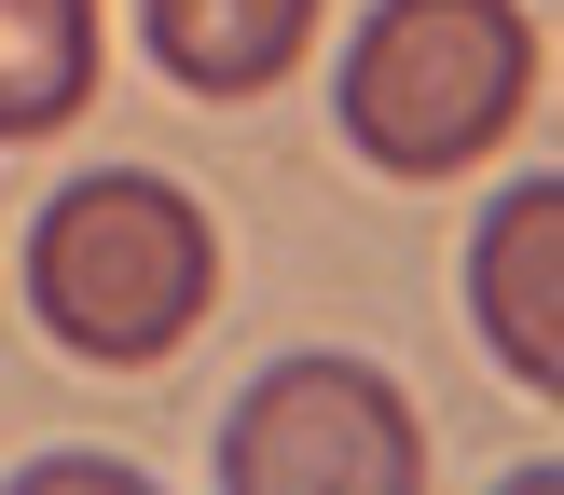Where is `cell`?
Here are the masks:
<instances>
[{
    "mask_svg": "<svg viewBox=\"0 0 564 495\" xmlns=\"http://www.w3.org/2000/svg\"><path fill=\"white\" fill-rule=\"evenodd\" d=\"M138 28H152V69L180 97H262L317 42V0H138Z\"/></svg>",
    "mask_w": 564,
    "mask_h": 495,
    "instance_id": "cell-5",
    "label": "cell"
},
{
    "mask_svg": "<svg viewBox=\"0 0 564 495\" xmlns=\"http://www.w3.org/2000/svg\"><path fill=\"white\" fill-rule=\"evenodd\" d=\"M551 302H564V193L551 179H510L482 207V248H468V317H482V344H496V372L510 385H564V330H551Z\"/></svg>",
    "mask_w": 564,
    "mask_h": 495,
    "instance_id": "cell-4",
    "label": "cell"
},
{
    "mask_svg": "<svg viewBox=\"0 0 564 495\" xmlns=\"http://www.w3.org/2000/svg\"><path fill=\"white\" fill-rule=\"evenodd\" d=\"M220 302V220L152 165H83L28 220V317L83 372H152Z\"/></svg>",
    "mask_w": 564,
    "mask_h": 495,
    "instance_id": "cell-1",
    "label": "cell"
},
{
    "mask_svg": "<svg viewBox=\"0 0 564 495\" xmlns=\"http://www.w3.org/2000/svg\"><path fill=\"white\" fill-rule=\"evenodd\" d=\"M220 482L235 495H413L427 427L372 358H275L220 413Z\"/></svg>",
    "mask_w": 564,
    "mask_h": 495,
    "instance_id": "cell-3",
    "label": "cell"
},
{
    "mask_svg": "<svg viewBox=\"0 0 564 495\" xmlns=\"http://www.w3.org/2000/svg\"><path fill=\"white\" fill-rule=\"evenodd\" d=\"M538 110L523 0H372L345 42V138L386 179H455Z\"/></svg>",
    "mask_w": 564,
    "mask_h": 495,
    "instance_id": "cell-2",
    "label": "cell"
},
{
    "mask_svg": "<svg viewBox=\"0 0 564 495\" xmlns=\"http://www.w3.org/2000/svg\"><path fill=\"white\" fill-rule=\"evenodd\" d=\"M97 97V0H0V138H55Z\"/></svg>",
    "mask_w": 564,
    "mask_h": 495,
    "instance_id": "cell-6",
    "label": "cell"
}]
</instances>
